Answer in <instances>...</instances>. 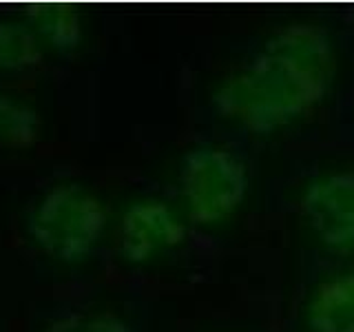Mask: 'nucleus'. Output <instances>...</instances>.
Segmentation results:
<instances>
[{
	"mask_svg": "<svg viewBox=\"0 0 354 332\" xmlns=\"http://www.w3.org/2000/svg\"><path fill=\"white\" fill-rule=\"evenodd\" d=\"M106 226L102 202L84 186L62 184L42 197L31 217V237L62 261H77L93 250Z\"/></svg>",
	"mask_w": 354,
	"mask_h": 332,
	"instance_id": "nucleus-2",
	"label": "nucleus"
},
{
	"mask_svg": "<svg viewBox=\"0 0 354 332\" xmlns=\"http://www.w3.org/2000/svg\"><path fill=\"white\" fill-rule=\"evenodd\" d=\"M180 184L188 217L197 224H215L241 204L248 175L246 166L230 151L204 147L184 155Z\"/></svg>",
	"mask_w": 354,
	"mask_h": 332,
	"instance_id": "nucleus-3",
	"label": "nucleus"
},
{
	"mask_svg": "<svg viewBox=\"0 0 354 332\" xmlns=\"http://www.w3.org/2000/svg\"><path fill=\"white\" fill-rule=\"evenodd\" d=\"M301 208L326 246H354V173H337L315 182L304 195Z\"/></svg>",
	"mask_w": 354,
	"mask_h": 332,
	"instance_id": "nucleus-4",
	"label": "nucleus"
},
{
	"mask_svg": "<svg viewBox=\"0 0 354 332\" xmlns=\"http://www.w3.org/2000/svg\"><path fill=\"white\" fill-rule=\"evenodd\" d=\"M31 20L40 36L58 51H73L80 44V16L69 7H40L31 14Z\"/></svg>",
	"mask_w": 354,
	"mask_h": 332,
	"instance_id": "nucleus-9",
	"label": "nucleus"
},
{
	"mask_svg": "<svg viewBox=\"0 0 354 332\" xmlns=\"http://www.w3.org/2000/svg\"><path fill=\"white\" fill-rule=\"evenodd\" d=\"M332 75L335 53L328 33L315 25H290L217 89L215 107L254 133H270L313 109Z\"/></svg>",
	"mask_w": 354,
	"mask_h": 332,
	"instance_id": "nucleus-1",
	"label": "nucleus"
},
{
	"mask_svg": "<svg viewBox=\"0 0 354 332\" xmlns=\"http://www.w3.org/2000/svg\"><path fill=\"white\" fill-rule=\"evenodd\" d=\"M40 136V118L20 100L0 93V149H29Z\"/></svg>",
	"mask_w": 354,
	"mask_h": 332,
	"instance_id": "nucleus-8",
	"label": "nucleus"
},
{
	"mask_svg": "<svg viewBox=\"0 0 354 332\" xmlns=\"http://www.w3.org/2000/svg\"><path fill=\"white\" fill-rule=\"evenodd\" d=\"M47 332H131V328L109 315H69L53 321Z\"/></svg>",
	"mask_w": 354,
	"mask_h": 332,
	"instance_id": "nucleus-10",
	"label": "nucleus"
},
{
	"mask_svg": "<svg viewBox=\"0 0 354 332\" xmlns=\"http://www.w3.org/2000/svg\"><path fill=\"white\" fill-rule=\"evenodd\" d=\"M315 332H354V273L321 284L310 304Z\"/></svg>",
	"mask_w": 354,
	"mask_h": 332,
	"instance_id": "nucleus-6",
	"label": "nucleus"
},
{
	"mask_svg": "<svg viewBox=\"0 0 354 332\" xmlns=\"http://www.w3.org/2000/svg\"><path fill=\"white\" fill-rule=\"evenodd\" d=\"M186 230L164 202L133 204L120 221L118 241L129 261L142 264L153 255L180 246Z\"/></svg>",
	"mask_w": 354,
	"mask_h": 332,
	"instance_id": "nucleus-5",
	"label": "nucleus"
},
{
	"mask_svg": "<svg viewBox=\"0 0 354 332\" xmlns=\"http://www.w3.org/2000/svg\"><path fill=\"white\" fill-rule=\"evenodd\" d=\"M40 62L42 51L36 31L20 22H0V71L20 73Z\"/></svg>",
	"mask_w": 354,
	"mask_h": 332,
	"instance_id": "nucleus-7",
	"label": "nucleus"
}]
</instances>
